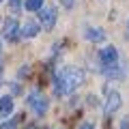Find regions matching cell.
<instances>
[{
	"label": "cell",
	"instance_id": "2",
	"mask_svg": "<svg viewBox=\"0 0 129 129\" xmlns=\"http://www.w3.org/2000/svg\"><path fill=\"white\" fill-rule=\"evenodd\" d=\"M26 103H28V108H30L37 116H43L47 112V108H50V101H47V97L43 95L41 90H32L30 95H28Z\"/></svg>",
	"mask_w": 129,
	"mask_h": 129
},
{
	"label": "cell",
	"instance_id": "12",
	"mask_svg": "<svg viewBox=\"0 0 129 129\" xmlns=\"http://www.w3.org/2000/svg\"><path fill=\"white\" fill-rule=\"evenodd\" d=\"M19 5H22V0H11V9L13 11H19Z\"/></svg>",
	"mask_w": 129,
	"mask_h": 129
},
{
	"label": "cell",
	"instance_id": "17",
	"mask_svg": "<svg viewBox=\"0 0 129 129\" xmlns=\"http://www.w3.org/2000/svg\"><path fill=\"white\" fill-rule=\"evenodd\" d=\"M0 2H2V0H0Z\"/></svg>",
	"mask_w": 129,
	"mask_h": 129
},
{
	"label": "cell",
	"instance_id": "3",
	"mask_svg": "<svg viewBox=\"0 0 129 129\" xmlns=\"http://www.w3.org/2000/svg\"><path fill=\"white\" fill-rule=\"evenodd\" d=\"M99 60H101V67L108 69V67H116L118 64V52H116L114 45H106L101 52H99Z\"/></svg>",
	"mask_w": 129,
	"mask_h": 129
},
{
	"label": "cell",
	"instance_id": "15",
	"mask_svg": "<svg viewBox=\"0 0 129 129\" xmlns=\"http://www.w3.org/2000/svg\"><path fill=\"white\" fill-rule=\"evenodd\" d=\"M0 80H2V67H0Z\"/></svg>",
	"mask_w": 129,
	"mask_h": 129
},
{
	"label": "cell",
	"instance_id": "16",
	"mask_svg": "<svg viewBox=\"0 0 129 129\" xmlns=\"http://www.w3.org/2000/svg\"><path fill=\"white\" fill-rule=\"evenodd\" d=\"M26 129H37V127H26Z\"/></svg>",
	"mask_w": 129,
	"mask_h": 129
},
{
	"label": "cell",
	"instance_id": "4",
	"mask_svg": "<svg viewBox=\"0 0 129 129\" xmlns=\"http://www.w3.org/2000/svg\"><path fill=\"white\" fill-rule=\"evenodd\" d=\"M56 17H58L56 7H43V9L39 11V22H41V26L45 28V30H52V28H54Z\"/></svg>",
	"mask_w": 129,
	"mask_h": 129
},
{
	"label": "cell",
	"instance_id": "1",
	"mask_svg": "<svg viewBox=\"0 0 129 129\" xmlns=\"http://www.w3.org/2000/svg\"><path fill=\"white\" fill-rule=\"evenodd\" d=\"M56 84V92L58 95H67V92H73L78 86L84 84V71L78 67H64L54 80Z\"/></svg>",
	"mask_w": 129,
	"mask_h": 129
},
{
	"label": "cell",
	"instance_id": "6",
	"mask_svg": "<svg viewBox=\"0 0 129 129\" xmlns=\"http://www.w3.org/2000/svg\"><path fill=\"white\" fill-rule=\"evenodd\" d=\"M120 103H123L120 95L116 90H110L108 92V99H106V114H114V112L120 108Z\"/></svg>",
	"mask_w": 129,
	"mask_h": 129
},
{
	"label": "cell",
	"instance_id": "14",
	"mask_svg": "<svg viewBox=\"0 0 129 129\" xmlns=\"http://www.w3.org/2000/svg\"><path fill=\"white\" fill-rule=\"evenodd\" d=\"M80 129H95V125L92 123H84V125H80Z\"/></svg>",
	"mask_w": 129,
	"mask_h": 129
},
{
	"label": "cell",
	"instance_id": "9",
	"mask_svg": "<svg viewBox=\"0 0 129 129\" xmlns=\"http://www.w3.org/2000/svg\"><path fill=\"white\" fill-rule=\"evenodd\" d=\"M13 112V99L9 95L0 97V116H9Z\"/></svg>",
	"mask_w": 129,
	"mask_h": 129
},
{
	"label": "cell",
	"instance_id": "13",
	"mask_svg": "<svg viewBox=\"0 0 129 129\" xmlns=\"http://www.w3.org/2000/svg\"><path fill=\"white\" fill-rule=\"evenodd\" d=\"M60 2H62V5L67 7V9H71V7H73V2H75V0H60Z\"/></svg>",
	"mask_w": 129,
	"mask_h": 129
},
{
	"label": "cell",
	"instance_id": "11",
	"mask_svg": "<svg viewBox=\"0 0 129 129\" xmlns=\"http://www.w3.org/2000/svg\"><path fill=\"white\" fill-rule=\"evenodd\" d=\"M19 120H22V116H13L11 120H7V123L0 125V129H15V125H17Z\"/></svg>",
	"mask_w": 129,
	"mask_h": 129
},
{
	"label": "cell",
	"instance_id": "10",
	"mask_svg": "<svg viewBox=\"0 0 129 129\" xmlns=\"http://www.w3.org/2000/svg\"><path fill=\"white\" fill-rule=\"evenodd\" d=\"M43 2H45V0H26L24 7H26V11H41Z\"/></svg>",
	"mask_w": 129,
	"mask_h": 129
},
{
	"label": "cell",
	"instance_id": "8",
	"mask_svg": "<svg viewBox=\"0 0 129 129\" xmlns=\"http://www.w3.org/2000/svg\"><path fill=\"white\" fill-rule=\"evenodd\" d=\"M37 35H39V24H37V22H32V19H30V22L24 24V28H22V37H24V39L37 37Z\"/></svg>",
	"mask_w": 129,
	"mask_h": 129
},
{
	"label": "cell",
	"instance_id": "5",
	"mask_svg": "<svg viewBox=\"0 0 129 129\" xmlns=\"http://www.w3.org/2000/svg\"><path fill=\"white\" fill-rule=\"evenodd\" d=\"M2 37L7 39V41H17L19 37H22V28H19V24L15 22L13 17H9L5 22V28H2Z\"/></svg>",
	"mask_w": 129,
	"mask_h": 129
},
{
	"label": "cell",
	"instance_id": "7",
	"mask_svg": "<svg viewBox=\"0 0 129 129\" xmlns=\"http://www.w3.org/2000/svg\"><path fill=\"white\" fill-rule=\"evenodd\" d=\"M84 37H86L90 43H101V41H106V32H103L101 28L88 26V28H84Z\"/></svg>",
	"mask_w": 129,
	"mask_h": 129
}]
</instances>
